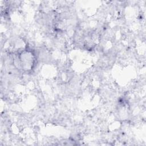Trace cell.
Returning <instances> with one entry per match:
<instances>
[{
  "label": "cell",
  "instance_id": "6da1fadb",
  "mask_svg": "<svg viewBox=\"0 0 146 146\" xmlns=\"http://www.w3.org/2000/svg\"><path fill=\"white\" fill-rule=\"evenodd\" d=\"M20 55L19 64L21 65L22 68L27 71L32 70L35 61L34 54L31 52L27 51V53L22 52L21 54H20Z\"/></svg>",
  "mask_w": 146,
  "mask_h": 146
}]
</instances>
